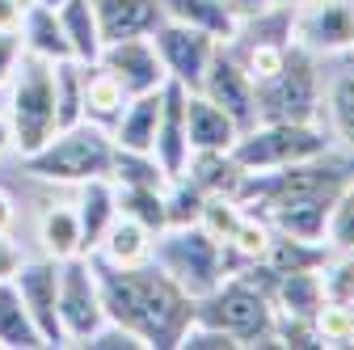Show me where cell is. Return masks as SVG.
I'll use <instances>...</instances> for the list:
<instances>
[{
    "label": "cell",
    "mask_w": 354,
    "mask_h": 350,
    "mask_svg": "<svg viewBox=\"0 0 354 350\" xmlns=\"http://www.w3.org/2000/svg\"><path fill=\"white\" fill-rule=\"evenodd\" d=\"M84 257L97 275L106 321L131 329L144 342V350H173L182 342V333L194 321V295L177 287L152 257L140 266H114L102 253H84Z\"/></svg>",
    "instance_id": "6da1fadb"
},
{
    "label": "cell",
    "mask_w": 354,
    "mask_h": 350,
    "mask_svg": "<svg viewBox=\"0 0 354 350\" xmlns=\"http://www.w3.org/2000/svg\"><path fill=\"white\" fill-rule=\"evenodd\" d=\"M21 165H26V173H34L42 182L80 186V182H93V178H110L114 140L97 122H72V127H59L42 148L26 152Z\"/></svg>",
    "instance_id": "7a4b0ae2"
},
{
    "label": "cell",
    "mask_w": 354,
    "mask_h": 350,
    "mask_svg": "<svg viewBox=\"0 0 354 350\" xmlns=\"http://www.w3.org/2000/svg\"><path fill=\"white\" fill-rule=\"evenodd\" d=\"M194 321L232 333L236 346H274V300L241 275H228L219 287L198 295Z\"/></svg>",
    "instance_id": "3957f363"
},
{
    "label": "cell",
    "mask_w": 354,
    "mask_h": 350,
    "mask_svg": "<svg viewBox=\"0 0 354 350\" xmlns=\"http://www.w3.org/2000/svg\"><path fill=\"white\" fill-rule=\"evenodd\" d=\"M152 261L194 300L207 295L228 279L224 266V241L211 237L203 224H182V228H160L152 237Z\"/></svg>",
    "instance_id": "277c9868"
},
{
    "label": "cell",
    "mask_w": 354,
    "mask_h": 350,
    "mask_svg": "<svg viewBox=\"0 0 354 350\" xmlns=\"http://www.w3.org/2000/svg\"><path fill=\"white\" fill-rule=\"evenodd\" d=\"M253 98H257V122H317L325 110L317 55L291 42L283 68L257 80Z\"/></svg>",
    "instance_id": "5b68a950"
},
{
    "label": "cell",
    "mask_w": 354,
    "mask_h": 350,
    "mask_svg": "<svg viewBox=\"0 0 354 350\" xmlns=\"http://www.w3.org/2000/svg\"><path fill=\"white\" fill-rule=\"evenodd\" d=\"M13 89H9V127H13V148L26 156L42 148L55 136V72L47 59L26 55L13 68Z\"/></svg>",
    "instance_id": "8992f818"
},
{
    "label": "cell",
    "mask_w": 354,
    "mask_h": 350,
    "mask_svg": "<svg viewBox=\"0 0 354 350\" xmlns=\"http://www.w3.org/2000/svg\"><path fill=\"white\" fill-rule=\"evenodd\" d=\"M321 152H329V140H325L321 122H253L232 144V160L245 173L283 169V165L321 156Z\"/></svg>",
    "instance_id": "52a82bcc"
},
{
    "label": "cell",
    "mask_w": 354,
    "mask_h": 350,
    "mask_svg": "<svg viewBox=\"0 0 354 350\" xmlns=\"http://www.w3.org/2000/svg\"><path fill=\"white\" fill-rule=\"evenodd\" d=\"M291 42L313 51L317 59L354 51V0H304V5H295Z\"/></svg>",
    "instance_id": "ba28073f"
},
{
    "label": "cell",
    "mask_w": 354,
    "mask_h": 350,
    "mask_svg": "<svg viewBox=\"0 0 354 350\" xmlns=\"http://www.w3.org/2000/svg\"><path fill=\"white\" fill-rule=\"evenodd\" d=\"M106 321L102 313V291H97V275L88 266V257H64L59 261V325L68 342H84L97 325Z\"/></svg>",
    "instance_id": "9c48e42d"
},
{
    "label": "cell",
    "mask_w": 354,
    "mask_h": 350,
    "mask_svg": "<svg viewBox=\"0 0 354 350\" xmlns=\"http://www.w3.org/2000/svg\"><path fill=\"white\" fill-rule=\"evenodd\" d=\"M148 38H152V47H156V55H160V64H165V76L177 80V84H186V89H198V84H203V72H207V64H211V55H215L219 42H215L211 34L194 30V26L169 21V17H165Z\"/></svg>",
    "instance_id": "30bf717a"
},
{
    "label": "cell",
    "mask_w": 354,
    "mask_h": 350,
    "mask_svg": "<svg viewBox=\"0 0 354 350\" xmlns=\"http://www.w3.org/2000/svg\"><path fill=\"white\" fill-rule=\"evenodd\" d=\"M13 287H17L21 304L30 308L42 342L47 346H68L64 325H59V261L55 257H34V261L21 257V266L13 275Z\"/></svg>",
    "instance_id": "8fae6325"
},
{
    "label": "cell",
    "mask_w": 354,
    "mask_h": 350,
    "mask_svg": "<svg viewBox=\"0 0 354 350\" xmlns=\"http://www.w3.org/2000/svg\"><path fill=\"white\" fill-rule=\"evenodd\" d=\"M198 93L211 98L219 110H224L241 131H249L257 122V98H253V80L249 72L236 64V55L228 51V42H219L207 72H203V84H198Z\"/></svg>",
    "instance_id": "7c38bea8"
},
{
    "label": "cell",
    "mask_w": 354,
    "mask_h": 350,
    "mask_svg": "<svg viewBox=\"0 0 354 350\" xmlns=\"http://www.w3.org/2000/svg\"><path fill=\"white\" fill-rule=\"evenodd\" d=\"M97 64L122 84L131 98H136V93H152V89H160V84L169 80L165 76V64H160V55H156V47H152L148 34L106 42L102 55H97Z\"/></svg>",
    "instance_id": "4fadbf2b"
},
{
    "label": "cell",
    "mask_w": 354,
    "mask_h": 350,
    "mask_svg": "<svg viewBox=\"0 0 354 350\" xmlns=\"http://www.w3.org/2000/svg\"><path fill=\"white\" fill-rule=\"evenodd\" d=\"M186 84L165 80L160 84V118H156V144L152 156L165 169V178H177L190 160V136H186Z\"/></svg>",
    "instance_id": "5bb4252c"
},
{
    "label": "cell",
    "mask_w": 354,
    "mask_h": 350,
    "mask_svg": "<svg viewBox=\"0 0 354 350\" xmlns=\"http://www.w3.org/2000/svg\"><path fill=\"white\" fill-rule=\"evenodd\" d=\"M93 13H97L102 42L140 38V34H152L165 21L160 0H93Z\"/></svg>",
    "instance_id": "9a60e30c"
},
{
    "label": "cell",
    "mask_w": 354,
    "mask_h": 350,
    "mask_svg": "<svg viewBox=\"0 0 354 350\" xmlns=\"http://www.w3.org/2000/svg\"><path fill=\"white\" fill-rule=\"evenodd\" d=\"M76 220H80V253H97L102 237H106V232H110V224L118 220V190H114V182H110V178L80 182Z\"/></svg>",
    "instance_id": "2e32d148"
},
{
    "label": "cell",
    "mask_w": 354,
    "mask_h": 350,
    "mask_svg": "<svg viewBox=\"0 0 354 350\" xmlns=\"http://www.w3.org/2000/svg\"><path fill=\"white\" fill-rule=\"evenodd\" d=\"M186 136H190V152L211 148V152H232L241 127L219 110L211 98H203L198 89L186 93Z\"/></svg>",
    "instance_id": "e0dca14e"
},
{
    "label": "cell",
    "mask_w": 354,
    "mask_h": 350,
    "mask_svg": "<svg viewBox=\"0 0 354 350\" xmlns=\"http://www.w3.org/2000/svg\"><path fill=\"white\" fill-rule=\"evenodd\" d=\"M156 118H160V89L127 98L118 122L110 127V140L118 148H131V152H152V144H156Z\"/></svg>",
    "instance_id": "ac0fdd59"
},
{
    "label": "cell",
    "mask_w": 354,
    "mask_h": 350,
    "mask_svg": "<svg viewBox=\"0 0 354 350\" xmlns=\"http://www.w3.org/2000/svg\"><path fill=\"white\" fill-rule=\"evenodd\" d=\"M21 51L26 55H38V59H47V64H59V59H72V47H68V38H64V26L55 17V9L47 5H30L21 13Z\"/></svg>",
    "instance_id": "d6986e66"
},
{
    "label": "cell",
    "mask_w": 354,
    "mask_h": 350,
    "mask_svg": "<svg viewBox=\"0 0 354 350\" xmlns=\"http://www.w3.org/2000/svg\"><path fill=\"white\" fill-rule=\"evenodd\" d=\"M160 9L169 21H182V26H194L203 34H211L215 42H228L232 30H236V13L228 0H160Z\"/></svg>",
    "instance_id": "ffe728a7"
},
{
    "label": "cell",
    "mask_w": 354,
    "mask_h": 350,
    "mask_svg": "<svg viewBox=\"0 0 354 350\" xmlns=\"http://www.w3.org/2000/svg\"><path fill=\"white\" fill-rule=\"evenodd\" d=\"M177 178H190L203 194H224V199H232V194H236V186H241V178H245V169L232 160V152H211V148H198V152H190L186 169L177 173Z\"/></svg>",
    "instance_id": "44dd1931"
},
{
    "label": "cell",
    "mask_w": 354,
    "mask_h": 350,
    "mask_svg": "<svg viewBox=\"0 0 354 350\" xmlns=\"http://www.w3.org/2000/svg\"><path fill=\"white\" fill-rule=\"evenodd\" d=\"M59 26H64V38L72 47V59L80 64H97L102 55V30H97V13H93V0H64V5L55 9Z\"/></svg>",
    "instance_id": "7402d4cb"
},
{
    "label": "cell",
    "mask_w": 354,
    "mask_h": 350,
    "mask_svg": "<svg viewBox=\"0 0 354 350\" xmlns=\"http://www.w3.org/2000/svg\"><path fill=\"white\" fill-rule=\"evenodd\" d=\"M127 89L102 68V64H84V122H97V127H114L122 106H127Z\"/></svg>",
    "instance_id": "603a6c76"
},
{
    "label": "cell",
    "mask_w": 354,
    "mask_h": 350,
    "mask_svg": "<svg viewBox=\"0 0 354 350\" xmlns=\"http://www.w3.org/2000/svg\"><path fill=\"white\" fill-rule=\"evenodd\" d=\"M47 346L30 317V308L21 304L13 279H0V350H38Z\"/></svg>",
    "instance_id": "cb8c5ba5"
},
{
    "label": "cell",
    "mask_w": 354,
    "mask_h": 350,
    "mask_svg": "<svg viewBox=\"0 0 354 350\" xmlns=\"http://www.w3.org/2000/svg\"><path fill=\"white\" fill-rule=\"evenodd\" d=\"M325 304V283H321V266L308 270H287L274 283V308L279 313H295V317H317Z\"/></svg>",
    "instance_id": "d4e9b609"
},
{
    "label": "cell",
    "mask_w": 354,
    "mask_h": 350,
    "mask_svg": "<svg viewBox=\"0 0 354 350\" xmlns=\"http://www.w3.org/2000/svg\"><path fill=\"white\" fill-rule=\"evenodd\" d=\"M97 253L106 261H114V266H140V261L152 257V232L140 220H131V215H118L110 224V232L102 237Z\"/></svg>",
    "instance_id": "484cf974"
},
{
    "label": "cell",
    "mask_w": 354,
    "mask_h": 350,
    "mask_svg": "<svg viewBox=\"0 0 354 350\" xmlns=\"http://www.w3.org/2000/svg\"><path fill=\"white\" fill-rule=\"evenodd\" d=\"M51 72H55V131L84 122V64L59 59L51 64Z\"/></svg>",
    "instance_id": "4316f807"
},
{
    "label": "cell",
    "mask_w": 354,
    "mask_h": 350,
    "mask_svg": "<svg viewBox=\"0 0 354 350\" xmlns=\"http://www.w3.org/2000/svg\"><path fill=\"white\" fill-rule=\"evenodd\" d=\"M38 241L47 249V257L64 261L80 253V220H76V207H47L38 220Z\"/></svg>",
    "instance_id": "83f0119b"
},
{
    "label": "cell",
    "mask_w": 354,
    "mask_h": 350,
    "mask_svg": "<svg viewBox=\"0 0 354 350\" xmlns=\"http://www.w3.org/2000/svg\"><path fill=\"white\" fill-rule=\"evenodd\" d=\"M325 110H329V122H333V136H337L342 148L354 156V64L337 68V76L329 80Z\"/></svg>",
    "instance_id": "f1b7e54d"
},
{
    "label": "cell",
    "mask_w": 354,
    "mask_h": 350,
    "mask_svg": "<svg viewBox=\"0 0 354 350\" xmlns=\"http://www.w3.org/2000/svg\"><path fill=\"white\" fill-rule=\"evenodd\" d=\"M118 190V215L140 220L152 237L160 228H169L165 220V186H114Z\"/></svg>",
    "instance_id": "f546056e"
},
{
    "label": "cell",
    "mask_w": 354,
    "mask_h": 350,
    "mask_svg": "<svg viewBox=\"0 0 354 350\" xmlns=\"http://www.w3.org/2000/svg\"><path fill=\"white\" fill-rule=\"evenodd\" d=\"M110 182L114 186H165V169L156 165L152 152H131L114 144V165H110Z\"/></svg>",
    "instance_id": "4dcf8cb0"
},
{
    "label": "cell",
    "mask_w": 354,
    "mask_h": 350,
    "mask_svg": "<svg viewBox=\"0 0 354 350\" xmlns=\"http://www.w3.org/2000/svg\"><path fill=\"white\" fill-rule=\"evenodd\" d=\"M165 186H169L165 190V220H169V228L198 224L203 220V207H207V194L190 178H169Z\"/></svg>",
    "instance_id": "1f68e13d"
},
{
    "label": "cell",
    "mask_w": 354,
    "mask_h": 350,
    "mask_svg": "<svg viewBox=\"0 0 354 350\" xmlns=\"http://www.w3.org/2000/svg\"><path fill=\"white\" fill-rule=\"evenodd\" d=\"M325 241H329L333 253H354V178H350V182L337 190V199H333Z\"/></svg>",
    "instance_id": "d6a6232c"
},
{
    "label": "cell",
    "mask_w": 354,
    "mask_h": 350,
    "mask_svg": "<svg viewBox=\"0 0 354 350\" xmlns=\"http://www.w3.org/2000/svg\"><path fill=\"white\" fill-rule=\"evenodd\" d=\"M80 346H84V350H144V342H140L136 333L122 329V325H114V321H102Z\"/></svg>",
    "instance_id": "836d02e7"
},
{
    "label": "cell",
    "mask_w": 354,
    "mask_h": 350,
    "mask_svg": "<svg viewBox=\"0 0 354 350\" xmlns=\"http://www.w3.org/2000/svg\"><path fill=\"white\" fill-rule=\"evenodd\" d=\"M177 346H182V350H241L232 333L215 329V325H203V321H190V329L182 333Z\"/></svg>",
    "instance_id": "e575fe53"
},
{
    "label": "cell",
    "mask_w": 354,
    "mask_h": 350,
    "mask_svg": "<svg viewBox=\"0 0 354 350\" xmlns=\"http://www.w3.org/2000/svg\"><path fill=\"white\" fill-rule=\"evenodd\" d=\"M17 59H21V30H0V84L13 76Z\"/></svg>",
    "instance_id": "d590c367"
},
{
    "label": "cell",
    "mask_w": 354,
    "mask_h": 350,
    "mask_svg": "<svg viewBox=\"0 0 354 350\" xmlns=\"http://www.w3.org/2000/svg\"><path fill=\"white\" fill-rule=\"evenodd\" d=\"M17 266H21L17 245L9 241V232H0V279H13V275H17Z\"/></svg>",
    "instance_id": "8d00e7d4"
},
{
    "label": "cell",
    "mask_w": 354,
    "mask_h": 350,
    "mask_svg": "<svg viewBox=\"0 0 354 350\" xmlns=\"http://www.w3.org/2000/svg\"><path fill=\"white\" fill-rule=\"evenodd\" d=\"M21 5H17V0H0V30H17L21 26Z\"/></svg>",
    "instance_id": "74e56055"
},
{
    "label": "cell",
    "mask_w": 354,
    "mask_h": 350,
    "mask_svg": "<svg viewBox=\"0 0 354 350\" xmlns=\"http://www.w3.org/2000/svg\"><path fill=\"white\" fill-rule=\"evenodd\" d=\"M13 220H17V211H13V199L0 190V232H9L13 228Z\"/></svg>",
    "instance_id": "f35d334b"
},
{
    "label": "cell",
    "mask_w": 354,
    "mask_h": 350,
    "mask_svg": "<svg viewBox=\"0 0 354 350\" xmlns=\"http://www.w3.org/2000/svg\"><path fill=\"white\" fill-rule=\"evenodd\" d=\"M228 5H232L236 17H245V13H257V9H266V5H274V0H228Z\"/></svg>",
    "instance_id": "ab89813d"
},
{
    "label": "cell",
    "mask_w": 354,
    "mask_h": 350,
    "mask_svg": "<svg viewBox=\"0 0 354 350\" xmlns=\"http://www.w3.org/2000/svg\"><path fill=\"white\" fill-rule=\"evenodd\" d=\"M13 148V127H9V114H0V156Z\"/></svg>",
    "instance_id": "60d3db41"
},
{
    "label": "cell",
    "mask_w": 354,
    "mask_h": 350,
    "mask_svg": "<svg viewBox=\"0 0 354 350\" xmlns=\"http://www.w3.org/2000/svg\"><path fill=\"white\" fill-rule=\"evenodd\" d=\"M34 5H47V9H59V5H64V0H34Z\"/></svg>",
    "instance_id": "b9f144b4"
},
{
    "label": "cell",
    "mask_w": 354,
    "mask_h": 350,
    "mask_svg": "<svg viewBox=\"0 0 354 350\" xmlns=\"http://www.w3.org/2000/svg\"><path fill=\"white\" fill-rule=\"evenodd\" d=\"M350 342H354V304H350Z\"/></svg>",
    "instance_id": "7bdbcfd3"
},
{
    "label": "cell",
    "mask_w": 354,
    "mask_h": 350,
    "mask_svg": "<svg viewBox=\"0 0 354 350\" xmlns=\"http://www.w3.org/2000/svg\"><path fill=\"white\" fill-rule=\"evenodd\" d=\"M279 5H304V0H279Z\"/></svg>",
    "instance_id": "ee69618b"
},
{
    "label": "cell",
    "mask_w": 354,
    "mask_h": 350,
    "mask_svg": "<svg viewBox=\"0 0 354 350\" xmlns=\"http://www.w3.org/2000/svg\"><path fill=\"white\" fill-rule=\"evenodd\" d=\"M17 5H21V9H30V5H34V0H17Z\"/></svg>",
    "instance_id": "f6af8a7d"
}]
</instances>
